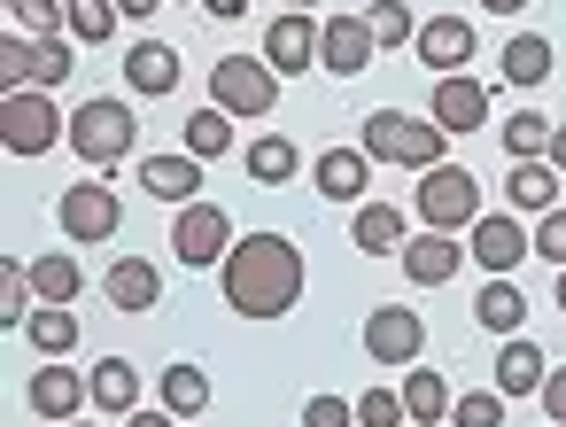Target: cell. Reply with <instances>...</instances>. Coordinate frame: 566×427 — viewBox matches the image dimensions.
Here are the masks:
<instances>
[{"mask_svg": "<svg viewBox=\"0 0 566 427\" xmlns=\"http://www.w3.org/2000/svg\"><path fill=\"white\" fill-rule=\"evenodd\" d=\"M32 86H71V32H48V40H32Z\"/></svg>", "mask_w": 566, "mask_h": 427, "instance_id": "836d02e7", "label": "cell"}, {"mask_svg": "<svg viewBox=\"0 0 566 427\" xmlns=\"http://www.w3.org/2000/svg\"><path fill=\"white\" fill-rule=\"evenodd\" d=\"M504 202L520 210V218H543V210H558V171L535 156V164H512L504 171Z\"/></svg>", "mask_w": 566, "mask_h": 427, "instance_id": "7402d4cb", "label": "cell"}, {"mask_svg": "<svg viewBox=\"0 0 566 427\" xmlns=\"http://www.w3.org/2000/svg\"><path fill=\"white\" fill-rule=\"evenodd\" d=\"M427 117H434L442 133H481V125H489V94H481V79H465V71H450V79L434 86V102H427Z\"/></svg>", "mask_w": 566, "mask_h": 427, "instance_id": "4fadbf2b", "label": "cell"}, {"mask_svg": "<svg viewBox=\"0 0 566 427\" xmlns=\"http://www.w3.org/2000/svg\"><path fill=\"white\" fill-rule=\"evenodd\" d=\"M156 9H164V0H117V17H133V24H148Z\"/></svg>", "mask_w": 566, "mask_h": 427, "instance_id": "bcb514c9", "label": "cell"}, {"mask_svg": "<svg viewBox=\"0 0 566 427\" xmlns=\"http://www.w3.org/2000/svg\"><path fill=\"white\" fill-rule=\"evenodd\" d=\"M78 288H86V272L71 257H32V295L40 303H78Z\"/></svg>", "mask_w": 566, "mask_h": 427, "instance_id": "1f68e13d", "label": "cell"}, {"mask_svg": "<svg viewBox=\"0 0 566 427\" xmlns=\"http://www.w3.org/2000/svg\"><path fill=\"white\" fill-rule=\"evenodd\" d=\"M156 396H164V412H171V419H202V412H210V373L179 357V365H164Z\"/></svg>", "mask_w": 566, "mask_h": 427, "instance_id": "cb8c5ba5", "label": "cell"}, {"mask_svg": "<svg viewBox=\"0 0 566 427\" xmlns=\"http://www.w3.org/2000/svg\"><path fill=\"white\" fill-rule=\"evenodd\" d=\"M102 288H109V303H117V311H156V295H164V272H156L148 257H117Z\"/></svg>", "mask_w": 566, "mask_h": 427, "instance_id": "603a6c76", "label": "cell"}, {"mask_svg": "<svg viewBox=\"0 0 566 427\" xmlns=\"http://www.w3.org/2000/svg\"><path fill=\"white\" fill-rule=\"evenodd\" d=\"M86 388H94L102 412H133V404H140V373H133L125 357H102V365L86 373Z\"/></svg>", "mask_w": 566, "mask_h": 427, "instance_id": "f1b7e54d", "label": "cell"}, {"mask_svg": "<svg viewBox=\"0 0 566 427\" xmlns=\"http://www.w3.org/2000/svg\"><path fill=\"white\" fill-rule=\"evenodd\" d=\"M481 9H489V17H520V9H527V0H481Z\"/></svg>", "mask_w": 566, "mask_h": 427, "instance_id": "681fc988", "label": "cell"}, {"mask_svg": "<svg viewBox=\"0 0 566 427\" xmlns=\"http://www.w3.org/2000/svg\"><path fill=\"white\" fill-rule=\"evenodd\" d=\"M71 427H86V419H71Z\"/></svg>", "mask_w": 566, "mask_h": 427, "instance_id": "f5cc1de1", "label": "cell"}, {"mask_svg": "<svg viewBox=\"0 0 566 427\" xmlns=\"http://www.w3.org/2000/svg\"><path fill=\"white\" fill-rule=\"evenodd\" d=\"M450 381L434 373V365H403V412L419 419V427H434V419H450Z\"/></svg>", "mask_w": 566, "mask_h": 427, "instance_id": "d4e9b609", "label": "cell"}, {"mask_svg": "<svg viewBox=\"0 0 566 427\" xmlns=\"http://www.w3.org/2000/svg\"><path fill=\"white\" fill-rule=\"evenodd\" d=\"M210 102H218L233 125H241V117H264V110L280 102V71H272L264 55H256V63H249V55H226V63L210 71Z\"/></svg>", "mask_w": 566, "mask_h": 427, "instance_id": "5b68a950", "label": "cell"}, {"mask_svg": "<svg viewBox=\"0 0 566 427\" xmlns=\"http://www.w3.org/2000/svg\"><path fill=\"white\" fill-rule=\"evenodd\" d=\"M133 148H140V117H133L125 102L94 94V102L71 117V156H78V164H94V171H117Z\"/></svg>", "mask_w": 566, "mask_h": 427, "instance_id": "7a4b0ae2", "label": "cell"}, {"mask_svg": "<svg viewBox=\"0 0 566 427\" xmlns=\"http://www.w3.org/2000/svg\"><path fill=\"white\" fill-rule=\"evenodd\" d=\"M543 373H551V365H543L535 342H504V350H496V388H504V396H535Z\"/></svg>", "mask_w": 566, "mask_h": 427, "instance_id": "83f0119b", "label": "cell"}, {"mask_svg": "<svg viewBox=\"0 0 566 427\" xmlns=\"http://www.w3.org/2000/svg\"><path fill=\"white\" fill-rule=\"evenodd\" d=\"M411 140H419V117H403V110H373L357 148H365L373 164H403V171H411Z\"/></svg>", "mask_w": 566, "mask_h": 427, "instance_id": "ffe728a7", "label": "cell"}, {"mask_svg": "<svg viewBox=\"0 0 566 427\" xmlns=\"http://www.w3.org/2000/svg\"><path fill=\"white\" fill-rule=\"evenodd\" d=\"M318 32H326V24H311V9H280L272 32H264V63H272L280 79H303V71L318 63Z\"/></svg>", "mask_w": 566, "mask_h": 427, "instance_id": "ba28073f", "label": "cell"}, {"mask_svg": "<svg viewBox=\"0 0 566 427\" xmlns=\"http://www.w3.org/2000/svg\"><path fill=\"white\" fill-rule=\"evenodd\" d=\"M78 404H94V388H86V381H78V373H71L63 357H48V365L32 373V412H40V419H63V427H71V419H78Z\"/></svg>", "mask_w": 566, "mask_h": 427, "instance_id": "e0dca14e", "label": "cell"}, {"mask_svg": "<svg viewBox=\"0 0 566 427\" xmlns=\"http://www.w3.org/2000/svg\"><path fill=\"white\" fill-rule=\"evenodd\" d=\"M558 311H566V272H558Z\"/></svg>", "mask_w": 566, "mask_h": 427, "instance_id": "f907efd6", "label": "cell"}, {"mask_svg": "<svg viewBox=\"0 0 566 427\" xmlns=\"http://www.w3.org/2000/svg\"><path fill=\"white\" fill-rule=\"evenodd\" d=\"M551 63H558V55H551V40H543V32H512V40H504V63H496V71H504V86L535 94V86L551 79Z\"/></svg>", "mask_w": 566, "mask_h": 427, "instance_id": "44dd1931", "label": "cell"}, {"mask_svg": "<svg viewBox=\"0 0 566 427\" xmlns=\"http://www.w3.org/2000/svg\"><path fill=\"white\" fill-rule=\"evenodd\" d=\"M396 257H403V280H419V288H442V280H458V264H465L458 233H427V226H419Z\"/></svg>", "mask_w": 566, "mask_h": 427, "instance_id": "9a60e30c", "label": "cell"}, {"mask_svg": "<svg viewBox=\"0 0 566 427\" xmlns=\"http://www.w3.org/2000/svg\"><path fill=\"white\" fill-rule=\"evenodd\" d=\"M241 164H249V179H256V187H287L303 156H295V140H280V133H264V140H256V148L241 156Z\"/></svg>", "mask_w": 566, "mask_h": 427, "instance_id": "f546056e", "label": "cell"}, {"mask_svg": "<svg viewBox=\"0 0 566 427\" xmlns=\"http://www.w3.org/2000/svg\"><path fill=\"white\" fill-rule=\"evenodd\" d=\"M473 326H489V334H520V326H527V295H520L512 280H481Z\"/></svg>", "mask_w": 566, "mask_h": 427, "instance_id": "484cf974", "label": "cell"}, {"mask_svg": "<svg viewBox=\"0 0 566 427\" xmlns=\"http://www.w3.org/2000/svg\"><path fill=\"white\" fill-rule=\"evenodd\" d=\"M187 156H202V164H210V156H233V117H226L218 102L187 117Z\"/></svg>", "mask_w": 566, "mask_h": 427, "instance_id": "4dcf8cb0", "label": "cell"}, {"mask_svg": "<svg viewBox=\"0 0 566 427\" xmlns=\"http://www.w3.org/2000/svg\"><path fill=\"white\" fill-rule=\"evenodd\" d=\"M535 257L566 272V210H543V218H535Z\"/></svg>", "mask_w": 566, "mask_h": 427, "instance_id": "b9f144b4", "label": "cell"}, {"mask_svg": "<svg viewBox=\"0 0 566 427\" xmlns=\"http://www.w3.org/2000/svg\"><path fill=\"white\" fill-rule=\"evenodd\" d=\"M55 140H71V125H63L48 86H24V94L0 102V148H9V156H48Z\"/></svg>", "mask_w": 566, "mask_h": 427, "instance_id": "277c9868", "label": "cell"}, {"mask_svg": "<svg viewBox=\"0 0 566 427\" xmlns=\"http://www.w3.org/2000/svg\"><path fill=\"white\" fill-rule=\"evenodd\" d=\"M9 24L48 40V32H71V0H9Z\"/></svg>", "mask_w": 566, "mask_h": 427, "instance_id": "d6a6232c", "label": "cell"}, {"mask_svg": "<svg viewBox=\"0 0 566 427\" xmlns=\"http://www.w3.org/2000/svg\"><path fill=\"white\" fill-rule=\"evenodd\" d=\"M349 241H357L365 257H396V249L411 241V210H396V202H357Z\"/></svg>", "mask_w": 566, "mask_h": 427, "instance_id": "d6986e66", "label": "cell"}, {"mask_svg": "<svg viewBox=\"0 0 566 427\" xmlns=\"http://www.w3.org/2000/svg\"><path fill=\"white\" fill-rule=\"evenodd\" d=\"M373 55H380V40H373L365 17H326V32H318V63H326L334 79H357Z\"/></svg>", "mask_w": 566, "mask_h": 427, "instance_id": "8fae6325", "label": "cell"}, {"mask_svg": "<svg viewBox=\"0 0 566 427\" xmlns=\"http://www.w3.org/2000/svg\"><path fill=\"white\" fill-rule=\"evenodd\" d=\"M0 86H9V94L32 86V32H9V40H0Z\"/></svg>", "mask_w": 566, "mask_h": 427, "instance_id": "60d3db41", "label": "cell"}, {"mask_svg": "<svg viewBox=\"0 0 566 427\" xmlns=\"http://www.w3.org/2000/svg\"><path fill=\"white\" fill-rule=\"evenodd\" d=\"M419 342H427V326H419L411 303H380V311L365 319V350H373L380 365H419Z\"/></svg>", "mask_w": 566, "mask_h": 427, "instance_id": "30bf717a", "label": "cell"}, {"mask_svg": "<svg viewBox=\"0 0 566 427\" xmlns=\"http://www.w3.org/2000/svg\"><path fill=\"white\" fill-rule=\"evenodd\" d=\"M311 179H318L326 202H373V156L365 148H326L311 164Z\"/></svg>", "mask_w": 566, "mask_h": 427, "instance_id": "5bb4252c", "label": "cell"}, {"mask_svg": "<svg viewBox=\"0 0 566 427\" xmlns=\"http://www.w3.org/2000/svg\"><path fill=\"white\" fill-rule=\"evenodd\" d=\"M535 396H543V412H551V427H566V365H551Z\"/></svg>", "mask_w": 566, "mask_h": 427, "instance_id": "ee69618b", "label": "cell"}, {"mask_svg": "<svg viewBox=\"0 0 566 427\" xmlns=\"http://www.w3.org/2000/svg\"><path fill=\"white\" fill-rule=\"evenodd\" d=\"M504 412H512L504 388H473V396L450 404V427H504Z\"/></svg>", "mask_w": 566, "mask_h": 427, "instance_id": "74e56055", "label": "cell"}, {"mask_svg": "<svg viewBox=\"0 0 566 427\" xmlns=\"http://www.w3.org/2000/svg\"><path fill=\"white\" fill-rule=\"evenodd\" d=\"M125 86L133 94H179V48H164V40H133L125 48Z\"/></svg>", "mask_w": 566, "mask_h": 427, "instance_id": "ac0fdd59", "label": "cell"}, {"mask_svg": "<svg viewBox=\"0 0 566 427\" xmlns=\"http://www.w3.org/2000/svg\"><path fill=\"white\" fill-rule=\"evenodd\" d=\"M24 334H32L40 357H71V350H78V319H71V303H40V311L24 319Z\"/></svg>", "mask_w": 566, "mask_h": 427, "instance_id": "4316f807", "label": "cell"}, {"mask_svg": "<svg viewBox=\"0 0 566 427\" xmlns=\"http://www.w3.org/2000/svg\"><path fill=\"white\" fill-rule=\"evenodd\" d=\"M218 288L241 319H287L303 303V249L287 233H241L218 264Z\"/></svg>", "mask_w": 566, "mask_h": 427, "instance_id": "6da1fadb", "label": "cell"}, {"mask_svg": "<svg viewBox=\"0 0 566 427\" xmlns=\"http://www.w3.org/2000/svg\"><path fill=\"white\" fill-rule=\"evenodd\" d=\"M202 9H210L218 24H241V17H249V0H202Z\"/></svg>", "mask_w": 566, "mask_h": 427, "instance_id": "f6af8a7d", "label": "cell"}, {"mask_svg": "<svg viewBox=\"0 0 566 427\" xmlns=\"http://www.w3.org/2000/svg\"><path fill=\"white\" fill-rule=\"evenodd\" d=\"M527 257H535V226H520V218H473V264L489 280L520 272Z\"/></svg>", "mask_w": 566, "mask_h": 427, "instance_id": "9c48e42d", "label": "cell"}, {"mask_svg": "<svg viewBox=\"0 0 566 427\" xmlns=\"http://www.w3.org/2000/svg\"><path fill=\"white\" fill-rule=\"evenodd\" d=\"M32 319V264H0V326H24Z\"/></svg>", "mask_w": 566, "mask_h": 427, "instance_id": "d590c367", "label": "cell"}, {"mask_svg": "<svg viewBox=\"0 0 566 427\" xmlns=\"http://www.w3.org/2000/svg\"><path fill=\"white\" fill-rule=\"evenodd\" d=\"M233 241H241V233H233V218H226L218 202H187V210L171 218V257L195 264V272H202V264H226Z\"/></svg>", "mask_w": 566, "mask_h": 427, "instance_id": "8992f818", "label": "cell"}, {"mask_svg": "<svg viewBox=\"0 0 566 427\" xmlns=\"http://www.w3.org/2000/svg\"><path fill=\"white\" fill-rule=\"evenodd\" d=\"M303 427H357V404L349 396H311L303 404Z\"/></svg>", "mask_w": 566, "mask_h": 427, "instance_id": "7bdbcfd3", "label": "cell"}, {"mask_svg": "<svg viewBox=\"0 0 566 427\" xmlns=\"http://www.w3.org/2000/svg\"><path fill=\"white\" fill-rule=\"evenodd\" d=\"M55 210H63V233H71V241H109V233L125 226V202H117L109 179H78Z\"/></svg>", "mask_w": 566, "mask_h": 427, "instance_id": "52a82bcc", "label": "cell"}, {"mask_svg": "<svg viewBox=\"0 0 566 427\" xmlns=\"http://www.w3.org/2000/svg\"><path fill=\"white\" fill-rule=\"evenodd\" d=\"M140 187L171 210L202 202V156H140Z\"/></svg>", "mask_w": 566, "mask_h": 427, "instance_id": "2e32d148", "label": "cell"}, {"mask_svg": "<svg viewBox=\"0 0 566 427\" xmlns=\"http://www.w3.org/2000/svg\"><path fill=\"white\" fill-rule=\"evenodd\" d=\"M543 164H551V171H566V125L551 133V156H543Z\"/></svg>", "mask_w": 566, "mask_h": 427, "instance_id": "c3c4849f", "label": "cell"}, {"mask_svg": "<svg viewBox=\"0 0 566 427\" xmlns=\"http://www.w3.org/2000/svg\"><path fill=\"white\" fill-rule=\"evenodd\" d=\"M365 24H373V40H380V48H419V24H411L403 0H373Z\"/></svg>", "mask_w": 566, "mask_h": 427, "instance_id": "e575fe53", "label": "cell"}, {"mask_svg": "<svg viewBox=\"0 0 566 427\" xmlns=\"http://www.w3.org/2000/svg\"><path fill=\"white\" fill-rule=\"evenodd\" d=\"M551 133H558V125H543L535 110H520V117H504V148H512L520 164H535V156H551Z\"/></svg>", "mask_w": 566, "mask_h": 427, "instance_id": "8d00e7d4", "label": "cell"}, {"mask_svg": "<svg viewBox=\"0 0 566 427\" xmlns=\"http://www.w3.org/2000/svg\"><path fill=\"white\" fill-rule=\"evenodd\" d=\"M473 48H481V32H473L465 17H427V24H419V63H427V71H442V79H450V71H465V63H473Z\"/></svg>", "mask_w": 566, "mask_h": 427, "instance_id": "7c38bea8", "label": "cell"}, {"mask_svg": "<svg viewBox=\"0 0 566 427\" xmlns=\"http://www.w3.org/2000/svg\"><path fill=\"white\" fill-rule=\"evenodd\" d=\"M117 32V0H71V40H109Z\"/></svg>", "mask_w": 566, "mask_h": 427, "instance_id": "f35d334b", "label": "cell"}, {"mask_svg": "<svg viewBox=\"0 0 566 427\" xmlns=\"http://www.w3.org/2000/svg\"><path fill=\"white\" fill-rule=\"evenodd\" d=\"M287 9H318V0H287Z\"/></svg>", "mask_w": 566, "mask_h": 427, "instance_id": "816d5d0a", "label": "cell"}, {"mask_svg": "<svg viewBox=\"0 0 566 427\" xmlns=\"http://www.w3.org/2000/svg\"><path fill=\"white\" fill-rule=\"evenodd\" d=\"M411 412H403V388H365L357 396V427H403Z\"/></svg>", "mask_w": 566, "mask_h": 427, "instance_id": "ab89813d", "label": "cell"}, {"mask_svg": "<svg viewBox=\"0 0 566 427\" xmlns=\"http://www.w3.org/2000/svg\"><path fill=\"white\" fill-rule=\"evenodd\" d=\"M125 427H179L171 412H125Z\"/></svg>", "mask_w": 566, "mask_h": 427, "instance_id": "7dc6e473", "label": "cell"}, {"mask_svg": "<svg viewBox=\"0 0 566 427\" xmlns=\"http://www.w3.org/2000/svg\"><path fill=\"white\" fill-rule=\"evenodd\" d=\"M427 233H473V218H481V179L473 171H458V164H434V171H419V210H411Z\"/></svg>", "mask_w": 566, "mask_h": 427, "instance_id": "3957f363", "label": "cell"}]
</instances>
